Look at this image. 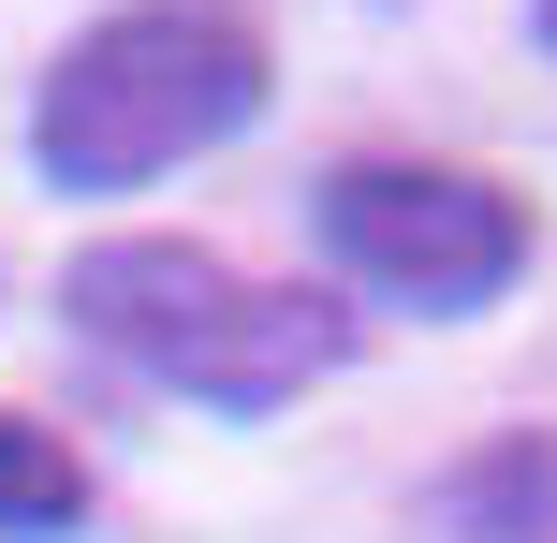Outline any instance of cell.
Returning a JSON list of instances; mask_svg holds the SVG:
<instances>
[{
    "mask_svg": "<svg viewBox=\"0 0 557 543\" xmlns=\"http://www.w3.org/2000/svg\"><path fill=\"white\" fill-rule=\"evenodd\" d=\"M441 515L484 529V543H499V529H557V441H499L470 485H441Z\"/></svg>",
    "mask_w": 557,
    "mask_h": 543,
    "instance_id": "5b68a950",
    "label": "cell"
},
{
    "mask_svg": "<svg viewBox=\"0 0 557 543\" xmlns=\"http://www.w3.org/2000/svg\"><path fill=\"white\" fill-rule=\"evenodd\" d=\"M59 529H88V456L0 411V543H59Z\"/></svg>",
    "mask_w": 557,
    "mask_h": 543,
    "instance_id": "277c9868",
    "label": "cell"
},
{
    "mask_svg": "<svg viewBox=\"0 0 557 543\" xmlns=\"http://www.w3.org/2000/svg\"><path fill=\"white\" fill-rule=\"evenodd\" d=\"M264 118V29L235 0H133L88 45H59L45 103H29V162L59 192H147V176L206 162Z\"/></svg>",
    "mask_w": 557,
    "mask_h": 543,
    "instance_id": "6da1fadb",
    "label": "cell"
},
{
    "mask_svg": "<svg viewBox=\"0 0 557 543\" xmlns=\"http://www.w3.org/2000/svg\"><path fill=\"white\" fill-rule=\"evenodd\" d=\"M308 235H323L367 294L441 309V323L499 309V294L529 280V206H513L499 176H470V162H337L323 192H308Z\"/></svg>",
    "mask_w": 557,
    "mask_h": 543,
    "instance_id": "3957f363",
    "label": "cell"
},
{
    "mask_svg": "<svg viewBox=\"0 0 557 543\" xmlns=\"http://www.w3.org/2000/svg\"><path fill=\"white\" fill-rule=\"evenodd\" d=\"M529 29H543V45H557V0H529Z\"/></svg>",
    "mask_w": 557,
    "mask_h": 543,
    "instance_id": "8992f818",
    "label": "cell"
},
{
    "mask_svg": "<svg viewBox=\"0 0 557 543\" xmlns=\"http://www.w3.org/2000/svg\"><path fill=\"white\" fill-rule=\"evenodd\" d=\"M59 309L117 368H147L162 397H206V411H278V397H308L337 368V309L323 294H278L250 264L191 250V235H103V250H74Z\"/></svg>",
    "mask_w": 557,
    "mask_h": 543,
    "instance_id": "7a4b0ae2",
    "label": "cell"
}]
</instances>
